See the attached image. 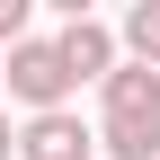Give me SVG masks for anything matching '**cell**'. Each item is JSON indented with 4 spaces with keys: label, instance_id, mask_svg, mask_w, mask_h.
<instances>
[{
    "label": "cell",
    "instance_id": "obj_1",
    "mask_svg": "<svg viewBox=\"0 0 160 160\" xmlns=\"http://www.w3.org/2000/svg\"><path fill=\"white\" fill-rule=\"evenodd\" d=\"M71 89H80V80L62 71V45H53V36H27V45L9 53V98H18L27 116H62Z\"/></svg>",
    "mask_w": 160,
    "mask_h": 160
},
{
    "label": "cell",
    "instance_id": "obj_2",
    "mask_svg": "<svg viewBox=\"0 0 160 160\" xmlns=\"http://www.w3.org/2000/svg\"><path fill=\"white\" fill-rule=\"evenodd\" d=\"M18 160H98V133L80 125V116H27L18 125Z\"/></svg>",
    "mask_w": 160,
    "mask_h": 160
},
{
    "label": "cell",
    "instance_id": "obj_3",
    "mask_svg": "<svg viewBox=\"0 0 160 160\" xmlns=\"http://www.w3.org/2000/svg\"><path fill=\"white\" fill-rule=\"evenodd\" d=\"M53 45H62V71H71V80H98V89H107V71L125 62V53H116V36L98 27L89 9H80V18H62V36H53Z\"/></svg>",
    "mask_w": 160,
    "mask_h": 160
},
{
    "label": "cell",
    "instance_id": "obj_4",
    "mask_svg": "<svg viewBox=\"0 0 160 160\" xmlns=\"http://www.w3.org/2000/svg\"><path fill=\"white\" fill-rule=\"evenodd\" d=\"M98 98H107V125H160V71L151 62H116Z\"/></svg>",
    "mask_w": 160,
    "mask_h": 160
},
{
    "label": "cell",
    "instance_id": "obj_5",
    "mask_svg": "<svg viewBox=\"0 0 160 160\" xmlns=\"http://www.w3.org/2000/svg\"><path fill=\"white\" fill-rule=\"evenodd\" d=\"M116 45H125V62H151L160 71V0H133L125 27H116Z\"/></svg>",
    "mask_w": 160,
    "mask_h": 160
},
{
    "label": "cell",
    "instance_id": "obj_6",
    "mask_svg": "<svg viewBox=\"0 0 160 160\" xmlns=\"http://www.w3.org/2000/svg\"><path fill=\"white\" fill-rule=\"evenodd\" d=\"M107 160H160V125H98Z\"/></svg>",
    "mask_w": 160,
    "mask_h": 160
},
{
    "label": "cell",
    "instance_id": "obj_7",
    "mask_svg": "<svg viewBox=\"0 0 160 160\" xmlns=\"http://www.w3.org/2000/svg\"><path fill=\"white\" fill-rule=\"evenodd\" d=\"M27 18H36V9H27V0H0V45H9V53H18V45H27Z\"/></svg>",
    "mask_w": 160,
    "mask_h": 160
},
{
    "label": "cell",
    "instance_id": "obj_8",
    "mask_svg": "<svg viewBox=\"0 0 160 160\" xmlns=\"http://www.w3.org/2000/svg\"><path fill=\"white\" fill-rule=\"evenodd\" d=\"M18 151V125H9V107H0V160H9Z\"/></svg>",
    "mask_w": 160,
    "mask_h": 160
},
{
    "label": "cell",
    "instance_id": "obj_9",
    "mask_svg": "<svg viewBox=\"0 0 160 160\" xmlns=\"http://www.w3.org/2000/svg\"><path fill=\"white\" fill-rule=\"evenodd\" d=\"M0 89H9V53H0Z\"/></svg>",
    "mask_w": 160,
    "mask_h": 160
}]
</instances>
